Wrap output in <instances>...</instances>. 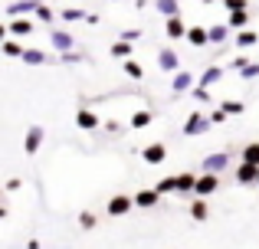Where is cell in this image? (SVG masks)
Listing matches in <instances>:
<instances>
[{
  "instance_id": "cell-1",
  "label": "cell",
  "mask_w": 259,
  "mask_h": 249,
  "mask_svg": "<svg viewBox=\"0 0 259 249\" xmlns=\"http://www.w3.org/2000/svg\"><path fill=\"white\" fill-rule=\"evenodd\" d=\"M145 158L151 161V164H158V161H164V144H151V147L145 151Z\"/></svg>"
},
{
  "instance_id": "cell-2",
  "label": "cell",
  "mask_w": 259,
  "mask_h": 249,
  "mask_svg": "<svg viewBox=\"0 0 259 249\" xmlns=\"http://www.w3.org/2000/svg\"><path fill=\"white\" fill-rule=\"evenodd\" d=\"M128 207H132V200H128V197H115L112 204H108V213H125Z\"/></svg>"
},
{
  "instance_id": "cell-3",
  "label": "cell",
  "mask_w": 259,
  "mask_h": 249,
  "mask_svg": "<svg viewBox=\"0 0 259 249\" xmlns=\"http://www.w3.org/2000/svg\"><path fill=\"white\" fill-rule=\"evenodd\" d=\"M197 187H200V193H207V190H217V177H203Z\"/></svg>"
},
{
  "instance_id": "cell-4",
  "label": "cell",
  "mask_w": 259,
  "mask_h": 249,
  "mask_svg": "<svg viewBox=\"0 0 259 249\" xmlns=\"http://www.w3.org/2000/svg\"><path fill=\"white\" fill-rule=\"evenodd\" d=\"M246 161H249V164H259V144H249L246 147Z\"/></svg>"
},
{
  "instance_id": "cell-5",
  "label": "cell",
  "mask_w": 259,
  "mask_h": 249,
  "mask_svg": "<svg viewBox=\"0 0 259 249\" xmlns=\"http://www.w3.org/2000/svg\"><path fill=\"white\" fill-rule=\"evenodd\" d=\"M148 118H151L148 112H138V115L132 118V125H135V128H145V125H148Z\"/></svg>"
},
{
  "instance_id": "cell-6",
  "label": "cell",
  "mask_w": 259,
  "mask_h": 249,
  "mask_svg": "<svg viewBox=\"0 0 259 249\" xmlns=\"http://www.w3.org/2000/svg\"><path fill=\"white\" fill-rule=\"evenodd\" d=\"M167 30H171V36H181V33H184V23H181V20H171V23H167Z\"/></svg>"
},
{
  "instance_id": "cell-7",
  "label": "cell",
  "mask_w": 259,
  "mask_h": 249,
  "mask_svg": "<svg viewBox=\"0 0 259 249\" xmlns=\"http://www.w3.org/2000/svg\"><path fill=\"white\" fill-rule=\"evenodd\" d=\"M79 125H82V128H92V125H95V118L89 115V112H79Z\"/></svg>"
},
{
  "instance_id": "cell-8",
  "label": "cell",
  "mask_w": 259,
  "mask_h": 249,
  "mask_svg": "<svg viewBox=\"0 0 259 249\" xmlns=\"http://www.w3.org/2000/svg\"><path fill=\"white\" fill-rule=\"evenodd\" d=\"M154 200H158V193H141V197H138V204H141V207H151Z\"/></svg>"
},
{
  "instance_id": "cell-9",
  "label": "cell",
  "mask_w": 259,
  "mask_h": 249,
  "mask_svg": "<svg viewBox=\"0 0 259 249\" xmlns=\"http://www.w3.org/2000/svg\"><path fill=\"white\" fill-rule=\"evenodd\" d=\"M230 23H233V26H243V23H246V13H243V10H236L233 17H230Z\"/></svg>"
},
{
  "instance_id": "cell-10",
  "label": "cell",
  "mask_w": 259,
  "mask_h": 249,
  "mask_svg": "<svg viewBox=\"0 0 259 249\" xmlns=\"http://www.w3.org/2000/svg\"><path fill=\"white\" fill-rule=\"evenodd\" d=\"M253 174H259V171H253V167H243V171H240V180H243V184H246V180H256Z\"/></svg>"
},
{
  "instance_id": "cell-11",
  "label": "cell",
  "mask_w": 259,
  "mask_h": 249,
  "mask_svg": "<svg viewBox=\"0 0 259 249\" xmlns=\"http://www.w3.org/2000/svg\"><path fill=\"white\" fill-rule=\"evenodd\" d=\"M125 72H128V76H135V79H138V76H141V66H138V63H128V66H125Z\"/></svg>"
},
{
  "instance_id": "cell-12",
  "label": "cell",
  "mask_w": 259,
  "mask_h": 249,
  "mask_svg": "<svg viewBox=\"0 0 259 249\" xmlns=\"http://www.w3.org/2000/svg\"><path fill=\"white\" fill-rule=\"evenodd\" d=\"M194 217H197V220L207 217V207H203V200H200V204H194Z\"/></svg>"
},
{
  "instance_id": "cell-13",
  "label": "cell",
  "mask_w": 259,
  "mask_h": 249,
  "mask_svg": "<svg viewBox=\"0 0 259 249\" xmlns=\"http://www.w3.org/2000/svg\"><path fill=\"white\" fill-rule=\"evenodd\" d=\"M13 30H17V33H30V23H26V20H20V23H13Z\"/></svg>"
},
{
  "instance_id": "cell-14",
  "label": "cell",
  "mask_w": 259,
  "mask_h": 249,
  "mask_svg": "<svg viewBox=\"0 0 259 249\" xmlns=\"http://www.w3.org/2000/svg\"><path fill=\"white\" fill-rule=\"evenodd\" d=\"M230 7H233V10H243V7H246V0H227Z\"/></svg>"
},
{
  "instance_id": "cell-15",
  "label": "cell",
  "mask_w": 259,
  "mask_h": 249,
  "mask_svg": "<svg viewBox=\"0 0 259 249\" xmlns=\"http://www.w3.org/2000/svg\"><path fill=\"white\" fill-rule=\"evenodd\" d=\"M0 36H4V23H0Z\"/></svg>"
},
{
  "instance_id": "cell-16",
  "label": "cell",
  "mask_w": 259,
  "mask_h": 249,
  "mask_svg": "<svg viewBox=\"0 0 259 249\" xmlns=\"http://www.w3.org/2000/svg\"><path fill=\"white\" fill-rule=\"evenodd\" d=\"M256 180H259V174H256Z\"/></svg>"
}]
</instances>
